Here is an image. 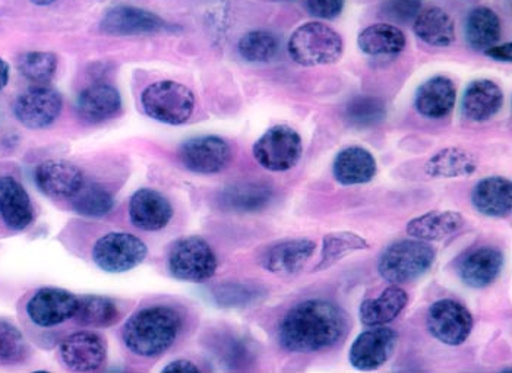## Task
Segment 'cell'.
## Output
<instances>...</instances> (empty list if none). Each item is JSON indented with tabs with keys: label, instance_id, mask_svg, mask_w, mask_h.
<instances>
[{
	"label": "cell",
	"instance_id": "7c38bea8",
	"mask_svg": "<svg viewBox=\"0 0 512 373\" xmlns=\"http://www.w3.org/2000/svg\"><path fill=\"white\" fill-rule=\"evenodd\" d=\"M63 100L58 91L46 85L28 88L14 103V115L28 129H46L58 120Z\"/></svg>",
	"mask_w": 512,
	"mask_h": 373
},
{
	"label": "cell",
	"instance_id": "7dc6e473",
	"mask_svg": "<svg viewBox=\"0 0 512 373\" xmlns=\"http://www.w3.org/2000/svg\"><path fill=\"white\" fill-rule=\"evenodd\" d=\"M277 2H295V0H277Z\"/></svg>",
	"mask_w": 512,
	"mask_h": 373
},
{
	"label": "cell",
	"instance_id": "277c9868",
	"mask_svg": "<svg viewBox=\"0 0 512 373\" xmlns=\"http://www.w3.org/2000/svg\"><path fill=\"white\" fill-rule=\"evenodd\" d=\"M436 251L419 239L398 240L388 246L378 259V273L391 284H407L431 270Z\"/></svg>",
	"mask_w": 512,
	"mask_h": 373
},
{
	"label": "cell",
	"instance_id": "83f0119b",
	"mask_svg": "<svg viewBox=\"0 0 512 373\" xmlns=\"http://www.w3.org/2000/svg\"><path fill=\"white\" fill-rule=\"evenodd\" d=\"M273 199V189L265 183H237L221 191L218 202L224 210L235 213H256L264 210Z\"/></svg>",
	"mask_w": 512,
	"mask_h": 373
},
{
	"label": "cell",
	"instance_id": "d590c367",
	"mask_svg": "<svg viewBox=\"0 0 512 373\" xmlns=\"http://www.w3.org/2000/svg\"><path fill=\"white\" fill-rule=\"evenodd\" d=\"M72 201V208L78 216L88 218L106 217L115 207V198L97 183L82 186Z\"/></svg>",
	"mask_w": 512,
	"mask_h": 373
},
{
	"label": "cell",
	"instance_id": "7bdbcfd3",
	"mask_svg": "<svg viewBox=\"0 0 512 373\" xmlns=\"http://www.w3.org/2000/svg\"><path fill=\"white\" fill-rule=\"evenodd\" d=\"M485 56L489 59L496 60V62H511L512 60V44L505 43L502 46H492L486 49Z\"/></svg>",
	"mask_w": 512,
	"mask_h": 373
},
{
	"label": "cell",
	"instance_id": "e575fe53",
	"mask_svg": "<svg viewBox=\"0 0 512 373\" xmlns=\"http://www.w3.org/2000/svg\"><path fill=\"white\" fill-rule=\"evenodd\" d=\"M385 118H387V106L378 97H353L344 109V119L356 129L374 128L384 122Z\"/></svg>",
	"mask_w": 512,
	"mask_h": 373
},
{
	"label": "cell",
	"instance_id": "8992f818",
	"mask_svg": "<svg viewBox=\"0 0 512 373\" xmlns=\"http://www.w3.org/2000/svg\"><path fill=\"white\" fill-rule=\"evenodd\" d=\"M167 267L173 277L191 283H202L216 274V252L199 236L182 237L170 246Z\"/></svg>",
	"mask_w": 512,
	"mask_h": 373
},
{
	"label": "cell",
	"instance_id": "b9f144b4",
	"mask_svg": "<svg viewBox=\"0 0 512 373\" xmlns=\"http://www.w3.org/2000/svg\"><path fill=\"white\" fill-rule=\"evenodd\" d=\"M346 0H305V8L318 20H335L343 14Z\"/></svg>",
	"mask_w": 512,
	"mask_h": 373
},
{
	"label": "cell",
	"instance_id": "cb8c5ba5",
	"mask_svg": "<svg viewBox=\"0 0 512 373\" xmlns=\"http://www.w3.org/2000/svg\"><path fill=\"white\" fill-rule=\"evenodd\" d=\"M122 109V97L113 85H90L81 91L77 100L79 118L87 123H101L115 118Z\"/></svg>",
	"mask_w": 512,
	"mask_h": 373
},
{
	"label": "cell",
	"instance_id": "bcb514c9",
	"mask_svg": "<svg viewBox=\"0 0 512 373\" xmlns=\"http://www.w3.org/2000/svg\"><path fill=\"white\" fill-rule=\"evenodd\" d=\"M30 2L37 6H50L53 3L59 2V0H30Z\"/></svg>",
	"mask_w": 512,
	"mask_h": 373
},
{
	"label": "cell",
	"instance_id": "e0dca14e",
	"mask_svg": "<svg viewBox=\"0 0 512 373\" xmlns=\"http://www.w3.org/2000/svg\"><path fill=\"white\" fill-rule=\"evenodd\" d=\"M37 188L52 199H71L84 186L81 169L69 161L47 160L34 173Z\"/></svg>",
	"mask_w": 512,
	"mask_h": 373
},
{
	"label": "cell",
	"instance_id": "8fae6325",
	"mask_svg": "<svg viewBox=\"0 0 512 373\" xmlns=\"http://www.w3.org/2000/svg\"><path fill=\"white\" fill-rule=\"evenodd\" d=\"M173 30L175 25L164 21L154 12L135 6L120 5L110 8L100 21L101 33L113 37L150 36Z\"/></svg>",
	"mask_w": 512,
	"mask_h": 373
},
{
	"label": "cell",
	"instance_id": "6da1fadb",
	"mask_svg": "<svg viewBox=\"0 0 512 373\" xmlns=\"http://www.w3.org/2000/svg\"><path fill=\"white\" fill-rule=\"evenodd\" d=\"M350 318L337 303L309 299L293 306L278 328L281 347L292 353H315L331 349L350 331Z\"/></svg>",
	"mask_w": 512,
	"mask_h": 373
},
{
	"label": "cell",
	"instance_id": "4fadbf2b",
	"mask_svg": "<svg viewBox=\"0 0 512 373\" xmlns=\"http://www.w3.org/2000/svg\"><path fill=\"white\" fill-rule=\"evenodd\" d=\"M78 302V297L68 290L44 287L28 300L27 315L37 327H56L74 318Z\"/></svg>",
	"mask_w": 512,
	"mask_h": 373
},
{
	"label": "cell",
	"instance_id": "f1b7e54d",
	"mask_svg": "<svg viewBox=\"0 0 512 373\" xmlns=\"http://www.w3.org/2000/svg\"><path fill=\"white\" fill-rule=\"evenodd\" d=\"M413 31L431 47H450L455 41L454 20L438 6L422 9L413 22Z\"/></svg>",
	"mask_w": 512,
	"mask_h": 373
},
{
	"label": "cell",
	"instance_id": "4316f807",
	"mask_svg": "<svg viewBox=\"0 0 512 373\" xmlns=\"http://www.w3.org/2000/svg\"><path fill=\"white\" fill-rule=\"evenodd\" d=\"M409 302L406 290L397 284L388 287L376 299H368L360 305L359 318L366 327H381L393 322Z\"/></svg>",
	"mask_w": 512,
	"mask_h": 373
},
{
	"label": "cell",
	"instance_id": "5bb4252c",
	"mask_svg": "<svg viewBox=\"0 0 512 373\" xmlns=\"http://www.w3.org/2000/svg\"><path fill=\"white\" fill-rule=\"evenodd\" d=\"M398 335L391 328L372 327L357 335L350 347L349 359L359 371H375L391 359L397 347Z\"/></svg>",
	"mask_w": 512,
	"mask_h": 373
},
{
	"label": "cell",
	"instance_id": "5b68a950",
	"mask_svg": "<svg viewBox=\"0 0 512 373\" xmlns=\"http://www.w3.org/2000/svg\"><path fill=\"white\" fill-rule=\"evenodd\" d=\"M141 104L148 118L164 125L179 126L194 115L195 96L186 85L164 79L142 91Z\"/></svg>",
	"mask_w": 512,
	"mask_h": 373
},
{
	"label": "cell",
	"instance_id": "ab89813d",
	"mask_svg": "<svg viewBox=\"0 0 512 373\" xmlns=\"http://www.w3.org/2000/svg\"><path fill=\"white\" fill-rule=\"evenodd\" d=\"M261 295L259 287L243 283L223 284L214 290V299L224 308H243L254 303Z\"/></svg>",
	"mask_w": 512,
	"mask_h": 373
},
{
	"label": "cell",
	"instance_id": "44dd1931",
	"mask_svg": "<svg viewBox=\"0 0 512 373\" xmlns=\"http://www.w3.org/2000/svg\"><path fill=\"white\" fill-rule=\"evenodd\" d=\"M457 101V87L451 78L436 75L417 88L414 107L426 119H444L453 112Z\"/></svg>",
	"mask_w": 512,
	"mask_h": 373
},
{
	"label": "cell",
	"instance_id": "f6af8a7d",
	"mask_svg": "<svg viewBox=\"0 0 512 373\" xmlns=\"http://www.w3.org/2000/svg\"><path fill=\"white\" fill-rule=\"evenodd\" d=\"M9 75H11V69H9L8 62L0 58V91L8 85Z\"/></svg>",
	"mask_w": 512,
	"mask_h": 373
},
{
	"label": "cell",
	"instance_id": "ba28073f",
	"mask_svg": "<svg viewBox=\"0 0 512 373\" xmlns=\"http://www.w3.org/2000/svg\"><path fill=\"white\" fill-rule=\"evenodd\" d=\"M148 248L132 233L112 232L101 236L93 248V261L104 273L123 274L147 258Z\"/></svg>",
	"mask_w": 512,
	"mask_h": 373
},
{
	"label": "cell",
	"instance_id": "9c48e42d",
	"mask_svg": "<svg viewBox=\"0 0 512 373\" xmlns=\"http://www.w3.org/2000/svg\"><path fill=\"white\" fill-rule=\"evenodd\" d=\"M429 333L447 346H461L473 331V315L463 303L442 299L429 308L426 318Z\"/></svg>",
	"mask_w": 512,
	"mask_h": 373
},
{
	"label": "cell",
	"instance_id": "ac0fdd59",
	"mask_svg": "<svg viewBox=\"0 0 512 373\" xmlns=\"http://www.w3.org/2000/svg\"><path fill=\"white\" fill-rule=\"evenodd\" d=\"M316 243L314 240L287 239L274 243L261 256V265L268 273L276 275H293L299 273L306 262L314 256Z\"/></svg>",
	"mask_w": 512,
	"mask_h": 373
},
{
	"label": "cell",
	"instance_id": "484cf974",
	"mask_svg": "<svg viewBox=\"0 0 512 373\" xmlns=\"http://www.w3.org/2000/svg\"><path fill=\"white\" fill-rule=\"evenodd\" d=\"M464 217L457 211H431L407 223V235L423 242H439L464 227Z\"/></svg>",
	"mask_w": 512,
	"mask_h": 373
},
{
	"label": "cell",
	"instance_id": "d6a6232c",
	"mask_svg": "<svg viewBox=\"0 0 512 373\" xmlns=\"http://www.w3.org/2000/svg\"><path fill=\"white\" fill-rule=\"evenodd\" d=\"M371 248L365 237L353 232L328 233L322 240L321 258L315 271H325L343 261L346 256Z\"/></svg>",
	"mask_w": 512,
	"mask_h": 373
},
{
	"label": "cell",
	"instance_id": "603a6c76",
	"mask_svg": "<svg viewBox=\"0 0 512 373\" xmlns=\"http://www.w3.org/2000/svg\"><path fill=\"white\" fill-rule=\"evenodd\" d=\"M0 214L6 226L15 232L27 229L34 220L30 195L15 177H0Z\"/></svg>",
	"mask_w": 512,
	"mask_h": 373
},
{
	"label": "cell",
	"instance_id": "2e32d148",
	"mask_svg": "<svg viewBox=\"0 0 512 373\" xmlns=\"http://www.w3.org/2000/svg\"><path fill=\"white\" fill-rule=\"evenodd\" d=\"M505 256L498 248L480 246L461 256L457 274L466 286L486 289L495 283L504 268Z\"/></svg>",
	"mask_w": 512,
	"mask_h": 373
},
{
	"label": "cell",
	"instance_id": "8d00e7d4",
	"mask_svg": "<svg viewBox=\"0 0 512 373\" xmlns=\"http://www.w3.org/2000/svg\"><path fill=\"white\" fill-rule=\"evenodd\" d=\"M278 39L271 31L255 30L246 33L237 43L240 58L251 63L270 62L278 53Z\"/></svg>",
	"mask_w": 512,
	"mask_h": 373
},
{
	"label": "cell",
	"instance_id": "7a4b0ae2",
	"mask_svg": "<svg viewBox=\"0 0 512 373\" xmlns=\"http://www.w3.org/2000/svg\"><path fill=\"white\" fill-rule=\"evenodd\" d=\"M182 316L166 305L148 306L131 316L123 328V343L139 357H157L175 344Z\"/></svg>",
	"mask_w": 512,
	"mask_h": 373
},
{
	"label": "cell",
	"instance_id": "7402d4cb",
	"mask_svg": "<svg viewBox=\"0 0 512 373\" xmlns=\"http://www.w3.org/2000/svg\"><path fill=\"white\" fill-rule=\"evenodd\" d=\"M472 205L482 216L507 217L512 208L511 180L504 176H489L480 180L472 191Z\"/></svg>",
	"mask_w": 512,
	"mask_h": 373
},
{
	"label": "cell",
	"instance_id": "52a82bcc",
	"mask_svg": "<svg viewBox=\"0 0 512 373\" xmlns=\"http://www.w3.org/2000/svg\"><path fill=\"white\" fill-rule=\"evenodd\" d=\"M252 153L265 170L287 172L302 158V138L292 126L276 125L255 142Z\"/></svg>",
	"mask_w": 512,
	"mask_h": 373
},
{
	"label": "cell",
	"instance_id": "9a60e30c",
	"mask_svg": "<svg viewBox=\"0 0 512 373\" xmlns=\"http://www.w3.org/2000/svg\"><path fill=\"white\" fill-rule=\"evenodd\" d=\"M59 356L63 365L71 371L94 372L106 362V341L93 331H81L69 335L60 343Z\"/></svg>",
	"mask_w": 512,
	"mask_h": 373
},
{
	"label": "cell",
	"instance_id": "f35d334b",
	"mask_svg": "<svg viewBox=\"0 0 512 373\" xmlns=\"http://www.w3.org/2000/svg\"><path fill=\"white\" fill-rule=\"evenodd\" d=\"M30 349L20 328L8 319L0 318V363L6 366L21 365L27 360Z\"/></svg>",
	"mask_w": 512,
	"mask_h": 373
},
{
	"label": "cell",
	"instance_id": "74e56055",
	"mask_svg": "<svg viewBox=\"0 0 512 373\" xmlns=\"http://www.w3.org/2000/svg\"><path fill=\"white\" fill-rule=\"evenodd\" d=\"M17 68L25 79L34 84H47L58 71V58L50 52L22 53Z\"/></svg>",
	"mask_w": 512,
	"mask_h": 373
},
{
	"label": "cell",
	"instance_id": "d6986e66",
	"mask_svg": "<svg viewBox=\"0 0 512 373\" xmlns=\"http://www.w3.org/2000/svg\"><path fill=\"white\" fill-rule=\"evenodd\" d=\"M129 218L142 232H158L169 226L173 218V207L160 192L139 189L129 201Z\"/></svg>",
	"mask_w": 512,
	"mask_h": 373
},
{
	"label": "cell",
	"instance_id": "f546056e",
	"mask_svg": "<svg viewBox=\"0 0 512 373\" xmlns=\"http://www.w3.org/2000/svg\"><path fill=\"white\" fill-rule=\"evenodd\" d=\"M464 31L467 44L477 52H485L501 39L502 24L498 14L491 8L477 6L467 15Z\"/></svg>",
	"mask_w": 512,
	"mask_h": 373
},
{
	"label": "cell",
	"instance_id": "3957f363",
	"mask_svg": "<svg viewBox=\"0 0 512 373\" xmlns=\"http://www.w3.org/2000/svg\"><path fill=\"white\" fill-rule=\"evenodd\" d=\"M290 58L300 66L334 65L343 58V37L322 22L300 25L287 44Z\"/></svg>",
	"mask_w": 512,
	"mask_h": 373
},
{
	"label": "cell",
	"instance_id": "4dcf8cb0",
	"mask_svg": "<svg viewBox=\"0 0 512 373\" xmlns=\"http://www.w3.org/2000/svg\"><path fill=\"white\" fill-rule=\"evenodd\" d=\"M406 34L391 24L369 25L357 37L359 49L368 56H394L406 49Z\"/></svg>",
	"mask_w": 512,
	"mask_h": 373
},
{
	"label": "cell",
	"instance_id": "60d3db41",
	"mask_svg": "<svg viewBox=\"0 0 512 373\" xmlns=\"http://www.w3.org/2000/svg\"><path fill=\"white\" fill-rule=\"evenodd\" d=\"M422 0H385L381 5V17L394 24H410L422 12Z\"/></svg>",
	"mask_w": 512,
	"mask_h": 373
},
{
	"label": "cell",
	"instance_id": "30bf717a",
	"mask_svg": "<svg viewBox=\"0 0 512 373\" xmlns=\"http://www.w3.org/2000/svg\"><path fill=\"white\" fill-rule=\"evenodd\" d=\"M232 147L226 139L205 135L188 139L179 148V160L185 169L197 175H216L232 161Z\"/></svg>",
	"mask_w": 512,
	"mask_h": 373
},
{
	"label": "cell",
	"instance_id": "d4e9b609",
	"mask_svg": "<svg viewBox=\"0 0 512 373\" xmlns=\"http://www.w3.org/2000/svg\"><path fill=\"white\" fill-rule=\"evenodd\" d=\"M378 172L376 158L363 147H347L335 156L333 175L340 185H365L374 180Z\"/></svg>",
	"mask_w": 512,
	"mask_h": 373
},
{
	"label": "cell",
	"instance_id": "ee69618b",
	"mask_svg": "<svg viewBox=\"0 0 512 373\" xmlns=\"http://www.w3.org/2000/svg\"><path fill=\"white\" fill-rule=\"evenodd\" d=\"M163 372H178V373H197L199 368L191 360L179 359L175 362L169 363Z\"/></svg>",
	"mask_w": 512,
	"mask_h": 373
},
{
	"label": "cell",
	"instance_id": "836d02e7",
	"mask_svg": "<svg viewBox=\"0 0 512 373\" xmlns=\"http://www.w3.org/2000/svg\"><path fill=\"white\" fill-rule=\"evenodd\" d=\"M74 318L82 327L107 328L119 321L120 312L109 297L91 295L79 299Z\"/></svg>",
	"mask_w": 512,
	"mask_h": 373
},
{
	"label": "cell",
	"instance_id": "ffe728a7",
	"mask_svg": "<svg viewBox=\"0 0 512 373\" xmlns=\"http://www.w3.org/2000/svg\"><path fill=\"white\" fill-rule=\"evenodd\" d=\"M504 101V91L496 82L491 79H476L464 91L461 113L470 122H488L501 112Z\"/></svg>",
	"mask_w": 512,
	"mask_h": 373
},
{
	"label": "cell",
	"instance_id": "1f68e13d",
	"mask_svg": "<svg viewBox=\"0 0 512 373\" xmlns=\"http://www.w3.org/2000/svg\"><path fill=\"white\" fill-rule=\"evenodd\" d=\"M476 170V157L460 147L444 148L429 158L425 164L426 175L434 177V179L470 176Z\"/></svg>",
	"mask_w": 512,
	"mask_h": 373
}]
</instances>
